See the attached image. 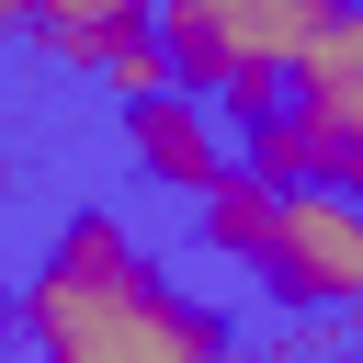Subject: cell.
<instances>
[{"label": "cell", "mask_w": 363, "mask_h": 363, "mask_svg": "<svg viewBox=\"0 0 363 363\" xmlns=\"http://www.w3.org/2000/svg\"><path fill=\"white\" fill-rule=\"evenodd\" d=\"M204 238L284 306H363V204L318 182H261L238 170L204 204Z\"/></svg>", "instance_id": "cell-3"}, {"label": "cell", "mask_w": 363, "mask_h": 363, "mask_svg": "<svg viewBox=\"0 0 363 363\" xmlns=\"http://www.w3.org/2000/svg\"><path fill=\"white\" fill-rule=\"evenodd\" d=\"M306 102H363V0H340L318 68H306Z\"/></svg>", "instance_id": "cell-6"}, {"label": "cell", "mask_w": 363, "mask_h": 363, "mask_svg": "<svg viewBox=\"0 0 363 363\" xmlns=\"http://www.w3.org/2000/svg\"><path fill=\"white\" fill-rule=\"evenodd\" d=\"M250 136V170L261 182H318V193H352L363 204V102H272L261 125H238Z\"/></svg>", "instance_id": "cell-4"}, {"label": "cell", "mask_w": 363, "mask_h": 363, "mask_svg": "<svg viewBox=\"0 0 363 363\" xmlns=\"http://www.w3.org/2000/svg\"><path fill=\"white\" fill-rule=\"evenodd\" d=\"M340 0H147V34L182 91H204L227 125H261L272 102L306 91Z\"/></svg>", "instance_id": "cell-2"}, {"label": "cell", "mask_w": 363, "mask_h": 363, "mask_svg": "<svg viewBox=\"0 0 363 363\" xmlns=\"http://www.w3.org/2000/svg\"><path fill=\"white\" fill-rule=\"evenodd\" d=\"M125 113H136V159H147L159 182L204 193V204H216V193L250 170V136H238V125H227L204 91H159V102H125Z\"/></svg>", "instance_id": "cell-5"}, {"label": "cell", "mask_w": 363, "mask_h": 363, "mask_svg": "<svg viewBox=\"0 0 363 363\" xmlns=\"http://www.w3.org/2000/svg\"><path fill=\"white\" fill-rule=\"evenodd\" d=\"M34 11H45V0H0V23H34Z\"/></svg>", "instance_id": "cell-7"}, {"label": "cell", "mask_w": 363, "mask_h": 363, "mask_svg": "<svg viewBox=\"0 0 363 363\" xmlns=\"http://www.w3.org/2000/svg\"><path fill=\"white\" fill-rule=\"evenodd\" d=\"M23 340L34 363H238L227 329L193 295H170L113 216H68V238L23 284Z\"/></svg>", "instance_id": "cell-1"}]
</instances>
